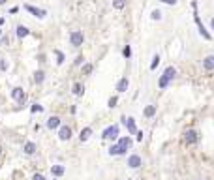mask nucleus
<instances>
[{
    "label": "nucleus",
    "mask_w": 214,
    "mask_h": 180,
    "mask_svg": "<svg viewBox=\"0 0 214 180\" xmlns=\"http://www.w3.org/2000/svg\"><path fill=\"white\" fill-rule=\"evenodd\" d=\"M113 8L115 10H124L126 8V0H113Z\"/></svg>",
    "instance_id": "23"
},
{
    "label": "nucleus",
    "mask_w": 214,
    "mask_h": 180,
    "mask_svg": "<svg viewBox=\"0 0 214 180\" xmlns=\"http://www.w3.org/2000/svg\"><path fill=\"white\" fill-rule=\"evenodd\" d=\"M43 81H45V72H43V70L34 72V83H36V84H41Z\"/></svg>",
    "instance_id": "20"
},
{
    "label": "nucleus",
    "mask_w": 214,
    "mask_h": 180,
    "mask_svg": "<svg viewBox=\"0 0 214 180\" xmlns=\"http://www.w3.org/2000/svg\"><path fill=\"white\" fill-rule=\"evenodd\" d=\"M122 55H124V58H130V56H132V47H130V45H126V47L122 49Z\"/></svg>",
    "instance_id": "29"
},
{
    "label": "nucleus",
    "mask_w": 214,
    "mask_h": 180,
    "mask_svg": "<svg viewBox=\"0 0 214 180\" xmlns=\"http://www.w3.org/2000/svg\"><path fill=\"white\" fill-rule=\"evenodd\" d=\"M83 41H85V36H83L81 30H73V32L69 34V43L73 45V47H81Z\"/></svg>",
    "instance_id": "2"
},
{
    "label": "nucleus",
    "mask_w": 214,
    "mask_h": 180,
    "mask_svg": "<svg viewBox=\"0 0 214 180\" xmlns=\"http://www.w3.org/2000/svg\"><path fill=\"white\" fill-rule=\"evenodd\" d=\"M71 92H73L75 96H79V98H81V96L85 94V86H83L81 83H73V86H71Z\"/></svg>",
    "instance_id": "18"
},
{
    "label": "nucleus",
    "mask_w": 214,
    "mask_h": 180,
    "mask_svg": "<svg viewBox=\"0 0 214 180\" xmlns=\"http://www.w3.org/2000/svg\"><path fill=\"white\" fill-rule=\"evenodd\" d=\"M109 154H111V156H122V154H126V150L120 148L118 145H113V146L109 148Z\"/></svg>",
    "instance_id": "21"
},
{
    "label": "nucleus",
    "mask_w": 214,
    "mask_h": 180,
    "mask_svg": "<svg viewBox=\"0 0 214 180\" xmlns=\"http://www.w3.org/2000/svg\"><path fill=\"white\" fill-rule=\"evenodd\" d=\"M143 115H145L147 118H152V117L156 115V105H147L145 111H143Z\"/></svg>",
    "instance_id": "22"
},
{
    "label": "nucleus",
    "mask_w": 214,
    "mask_h": 180,
    "mask_svg": "<svg viewBox=\"0 0 214 180\" xmlns=\"http://www.w3.org/2000/svg\"><path fill=\"white\" fill-rule=\"evenodd\" d=\"M11 98H13L19 105H23V103H25V100H27V94H25V90H23L21 86H15V88L11 90Z\"/></svg>",
    "instance_id": "3"
},
{
    "label": "nucleus",
    "mask_w": 214,
    "mask_h": 180,
    "mask_svg": "<svg viewBox=\"0 0 214 180\" xmlns=\"http://www.w3.org/2000/svg\"><path fill=\"white\" fill-rule=\"evenodd\" d=\"M128 86H130V81H128V77H122L120 81H118L116 83V92H126V90H128Z\"/></svg>",
    "instance_id": "10"
},
{
    "label": "nucleus",
    "mask_w": 214,
    "mask_h": 180,
    "mask_svg": "<svg viewBox=\"0 0 214 180\" xmlns=\"http://www.w3.org/2000/svg\"><path fill=\"white\" fill-rule=\"evenodd\" d=\"M116 103H118V98L116 96H113V98H109V101H107V105L113 109V107H116Z\"/></svg>",
    "instance_id": "30"
},
{
    "label": "nucleus",
    "mask_w": 214,
    "mask_h": 180,
    "mask_svg": "<svg viewBox=\"0 0 214 180\" xmlns=\"http://www.w3.org/2000/svg\"><path fill=\"white\" fill-rule=\"evenodd\" d=\"M150 19H152V21H160V19H162V11H160V10H152Z\"/></svg>",
    "instance_id": "28"
},
{
    "label": "nucleus",
    "mask_w": 214,
    "mask_h": 180,
    "mask_svg": "<svg viewBox=\"0 0 214 180\" xmlns=\"http://www.w3.org/2000/svg\"><path fill=\"white\" fill-rule=\"evenodd\" d=\"M92 70H94V66H92V64H85V66H83V75H90Z\"/></svg>",
    "instance_id": "27"
},
{
    "label": "nucleus",
    "mask_w": 214,
    "mask_h": 180,
    "mask_svg": "<svg viewBox=\"0 0 214 180\" xmlns=\"http://www.w3.org/2000/svg\"><path fill=\"white\" fill-rule=\"evenodd\" d=\"M0 34H2V30H0Z\"/></svg>",
    "instance_id": "41"
},
{
    "label": "nucleus",
    "mask_w": 214,
    "mask_h": 180,
    "mask_svg": "<svg viewBox=\"0 0 214 180\" xmlns=\"http://www.w3.org/2000/svg\"><path fill=\"white\" fill-rule=\"evenodd\" d=\"M137 141H143V131H137Z\"/></svg>",
    "instance_id": "36"
},
{
    "label": "nucleus",
    "mask_w": 214,
    "mask_h": 180,
    "mask_svg": "<svg viewBox=\"0 0 214 180\" xmlns=\"http://www.w3.org/2000/svg\"><path fill=\"white\" fill-rule=\"evenodd\" d=\"M143 165V160H141V156L139 154H132L130 158H128V167H132V169H139Z\"/></svg>",
    "instance_id": "8"
},
{
    "label": "nucleus",
    "mask_w": 214,
    "mask_h": 180,
    "mask_svg": "<svg viewBox=\"0 0 214 180\" xmlns=\"http://www.w3.org/2000/svg\"><path fill=\"white\" fill-rule=\"evenodd\" d=\"M0 154H2V146H0Z\"/></svg>",
    "instance_id": "40"
},
{
    "label": "nucleus",
    "mask_w": 214,
    "mask_h": 180,
    "mask_svg": "<svg viewBox=\"0 0 214 180\" xmlns=\"http://www.w3.org/2000/svg\"><path fill=\"white\" fill-rule=\"evenodd\" d=\"M32 180H45V176H43V174H40V173H36V174L32 176Z\"/></svg>",
    "instance_id": "33"
},
{
    "label": "nucleus",
    "mask_w": 214,
    "mask_h": 180,
    "mask_svg": "<svg viewBox=\"0 0 214 180\" xmlns=\"http://www.w3.org/2000/svg\"><path fill=\"white\" fill-rule=\"evenodd\" d=\"M160 60H162V58H160V55H154V56H152V62H150V70H152V72H154L156 68H158Z\"/></svg>",
    "instance_id": "24"
},
{
    "label": "nucleus",
    "mask_w": 214,
    "mask_h": 180,
    "mask_svg": "<svg viewBox=\"0 0 214 180\" xmlns=\"http://www.w3.org/2000/svg\"><path fill=\"white\" fill-rule=\"evenodd\" d=\"M163 77H165V79H167V81L171 83V81H173V79L177 77V70H175V68H173V66H169V68H165V72H163Z\"/></svg>",
    "instance_id": "12"
},
{
    "label": "nucleus",
    "mask_w": 214,
    "mask_h": 180,
    "mask_svg": "<svg viewBox=\"0 0 214 180\" xmlns=\"http://www.w3.org/2000/svg\"><path fill=\"white\" fill-rule=\"evenodd\" d=\"M30 111H32V112H41V111H43V107H41L40 103H34V105L30 107Z\"/></svg>",
    "instance_id": "31"
},
{
    "label": "nucleus",
    "mask_w": 214,
    "mask_h": 180,
    "mask_svg": "<svg viewBox=\"0 0 214 180\" xmlns=\"http://www.w3.org/2000/svg\"><path fill=\"white\" fill-rule=\"evenodd\" d=\"M90 135H92V128H83L81 133H79V141H81V143L88 141V139H90Z\"/></svg>",
    "instance_id": "16"
},
{
    "label": "nucleus",
    "mask_w": 214,
    "mask_h": 180,
    "mask_svg": "<svg viewBox=\"0 0 214 180\" xmlns=\"http://www.w3.org/2000/svg\"><path fill=\"white\" fill-rule=\"evenodd\" d=\"M2 25H4V19H2V17H0V27H2Z\"/></svg>",
    "instance_id": "38"
},
{
    "label": "nucleus",
    "mask_w": 214,
    "mask_h": 180,
    "mask_svg": "<svg viewBox=\"0 0 214 180\" xmlns=\"http://www.w3.org/2000/svg\"><path fill=\"white\" fill-rule=\"evenodd\" d=\"M163 4H169V6H177V0H162Z\"/></svg>",
    "instance_id": "34"
},
{
    "label": "nucleus",
    "mask_w": 214,
    "mask_h": 180,
    "mask_svg": "<svg viewBox=\"0 0 214 180\" xmlns=\"http://www.w3.org/2000/svg\"><path fill=\"white\" fill-rule=\"evenodd\" d=\"M192 8H194V19H195V25H197V28H199V34L207 39V41H210L212 39V36L207 32V28H205V25H203V22H201V19H199V15H197V2H195V0H194V2H192Z\"/></svg>",
    "instance_id": "1"
},
{
    "label": "nucleus",
    "mask_w": 214,
    "mask_h": 180,
    "mask_svg": "<svg viewBox=\"0 0 214 180\" xmlns=\"http://www.w3.org/2000/svg\"><path fill=\"white\" fill-rule=\"evenodd\" d=\"M8 2V0H0V6H2V4H6Z\"/></svg>",
    "instance_id": "39"
},
{
    "label": "nucleus",
    "mask_w": 214,
    "mask_h": 180,
    "mask_svg": "<svg viewBox=\"0 0 214 180\" xmlns=\"http://www.w3.org/2000/svg\"><path fill=\"white\" fill-rule=\"evenodd\" d=\"M55 180H58V178H55Z\"/></svg>",
    "instance_id": "42"
},
{
    "label": "nucleus",
    "mask_w": 214,
    "mask_h": 180,
    "mask_svg": "<svg viewBox=\"0 0 214 180\" xmlns=\"http://www.w3.org/2000/svg\"><path fill=\"white\" fill-rule=\"evenodd\" d=\"M102 137H103V139H116V137H118V126L113 124V126L105 128L103 133H102Z\"/></svg>",
    "instance_id": "5"
},
{
    "label": "nucleus",
    "mask_w": 214,
    "mask_h": 180,
    "mask_svg": "<svg viewBox=\"0 0 214 180\" xmlns=\"http://www.w3.org/2000/svg\"><path fill=\"white\" fill-rule=\"evenodd\" d=\"M116 145L120 146V148H124V150H128V148L132 146V139H130V137H120Z\"/></svg>",
    "instance_id": "19"
},
{
    "label": "nucleus",
    "mask_w": 214,
    "mask_h": 180,
    "mask_svg": "<svg viewBox=\"0 0 214 180\" xmlns=\"http://www.w3.org/2000/svg\"><path fill=\"white\" fill-rule=\"evenodd\" d=\"M58 139L60 141H69L71 139V128L69 126H62L60 124V128H58Z\"/></svg>",
    "instance_id": "6"
},
{
    "label": "nucleus",
    "mask_w": 214,
    "mask_h": 180,
    "mask_svg": "<svg viewBox=\"0 0 214 180\" xmlns=\"http://www.w3.org/2000/svg\"><path fill=\"white\" fill-rule=\"evenodd\" d=\"M47 128L49 129L60 128V117H49V120H47Z\"/></svg>",
    "instance_id": "13"
},
{
    "label": "nucleus",
    "mask_w": 214,
    "mask_h": 180,
    "mask_svg": "<svg viewBox=\"0 0 214 180\" xmlns=\"http://www.w3.org/2000/svg\"><path fill=\"white\" fill-rule=\"evenodd\" d=\"M210 27H212V30H214V17H212V21H210Z\"/></svg>",
    "instance_id": "37"
},
{
    "label": "nucleus",
    "mask_w": 214,
    "mask_h": 180,
    "mask_svg": "<svg viewBox=\"0 0 214 180\" xmlns=\"http://www.w3.org/2000/svg\"><path fill=\"white\" fill-rule=\"evenodd\" d=\"M184 141H186V145H197V141H199V135H197V131L195 129H188L186 133H184Z\"/></svg>",
    "instance_id": "4"
},
{
    "label": "nucleus",
    "mask_w": 214,
    "mask_h": 180,
    "mask_svg": "<svg viewBox=\"0 0 214 180\" xmlns=\"http://www.w3.org/2000/svg\"><path fill=\"white\" fill-rule=\"evenodd\" d=\"M23 152H25L27 156H32V154H36V143H32V141L25 143V146H23Z\"/></svg>",
    "instance_id": "14"
},
{
    "label": "nucleus",
    "mask_w": 214,
    "mask_h": 180,
    "mask_svg": "<svg viewBox=\"0 0 214 180\" xmlns=\"http://www.w3.org/2000/svg\"><path fill=\"white\" fill-rule=\"evenodd\" d=\"M122 124L128 128L130 133H137V126H135V120L132 117H122Z\"/></svg>",
    "instance_id": "9"
},
{
    "label": "nucleus",
    "mask_w": 214,
    "mask_h": 180,
    "mask_svg": "<svg viewBox=\"0 0 214 180\" xmlns=\"http://www.w3.org/2000/svg\"><path fill=\"white\" fill-rule=\"evenodd\" d=\"M64 173H66V167H64V165H53V167H51V174H53L55 178L62 176Z\"/></svg>",
    "instance_id": "17"
},
{
    "label": "nucleus",
    "mask_w": 214,
    "mask_h": 180,
    "mask_svg": "<svg viewBox=\"0 0 214 180\" xmlns=\"http://www.w3.org/2000/svg\"><path fill=\"white\" fill-rule=\"evenodd\" d=\"M158 86H160V88H167V86H169V81L165 79L163 75H160V79H158Z\"/></svg>",
    "instance_id": "26"
},
{
    "label": "nucleus",
    "mask_w": 214,
    "mask_h": 180,
    "mask_svg": "<svg viewBox=\"0 0 214 180\" xmlns=\"http://www.w3.org/2000/svg\"><path fill=\"white\" fill-rule=\"evenodd\" d=\"M15 34H17V38H19V39H23V38H27V36L30 34V30H28L27 27H23V25H19V27L15 28Z\"/></svg>",
    "instance_id": "15"
},
{
    "label": "nucleus",
    "mask_w": 214,
    "mask_h": 180,
    "mask_svg": "<svg viewBox=\"0 0 214 180\" xmlns=\"http://www.w3.org/2000/svg\"><path fill=\"white\" fill-rule=\"evenodd\" d=\"M8 70V62L2 58V60H0V72H6Z\"/></svg>",
    "instance_id": "32"
},
{
    "label": "nucleus",
    "mask_w": 214,
    "mask_h": 180,
    "mask_svg": "<svg viewBox=\"0 0 214 180\" xmlns=\"http://www.w3.org/2000/svg\"><path fill=\"white\" fill-rule=\"evenodd\" d=\"M83 60H85V58H83V56L79 55V56L75 58V66H81V64H83Z\"/></svg>",
    "instance_id": "35"
},
{
    "label": "nucleus",
    "mask_w": 214,
    "mask_h": 180,
    "mask_svg": "<svg viewBox=\"0 0 214 180\" xmlns=\"http://www.w3.org/2000/svg\"><path fill=\"white\" fill-rule=\"evenodd\" d=\"M199 180H203V178H199Z\"/></svg>",
    "instance_id": "43"
},
{
    "label": "nucleus",
    "mask_w": 214,
    "mask_h": 180,
    "mask_svg": "<svg viewBox=\"0 0 214 180\" xmlns=\"http://www.w3.org/2000/svg\"><path fill=\"white\" fill-rule=\"evenodd\" d=\"M203 68H205L207 72H212V70H214V55H208V56L203 58Z\"/></svg>",
    "instance_id": "11"
},
{
    "label": "nucleus",
    "mask_w": 214,
    "mask_h": 180,
    "mask_svg": "<svg viewBox=\"0 0 214 180\" xmlns=\"http://www.w3.org/2000/svg\"><path fill=\"white\" fill-rule=\"evenodd\" d=\"M25 10H27L28 13H32L34 17H38V19H43V17L47 15L45 10H40V8H36V6H30V4H25Z\"/></svg>",
    "instance_id": "7"
},
{
    "label": "nucleus",
    "mask_w": 214,
    "mask_h": 180,
    "mask_svg": "<svg viewBox=\"0 0 214 180\" xmlns=\"http://www.w3.org/2000/svg\"><path fill=\"white\" fill-rule=\"evenodd\" d=\"M55 55H57V64H58V66H62V64H64V60H66L64 53H62V51H55Z\"/></svg>",
    "instance_id": "25"
}]
</instances>
